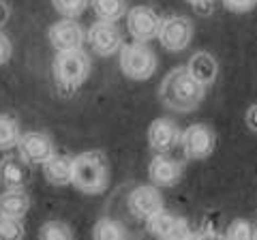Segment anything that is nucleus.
Instances as JSON below:
<instances>
[{
    "label": "nucleus",
    "mask_w": 257,
    "mask_h": 240,
    "mask_svg": "<svg viewBox=\"0 0 257 240\" xmlns=\"http://www.w3.org/2000/svg\"><path fill=\"white\" fill-rule=\"evenodd\" d=\"M206 86L193 77L187 67H176L165 75L159 88V99L163 105L176 111H193L204 101Z\"/></svg>",
    "instance_id": "obj_1"
},
{
    "label": "nucleus",
    "mask_w": 257,
    "mask_h": 240,
    "mask_svg": "<svg viewBox=\"0 0 257 240\" xmlns=\"http://www.w3.org/2000/svg\"><path fill=\"white\" fill-rule=\"evenodd\" d=\"M109 167L105 157L96 150H86L73 157L71 165V185L86 195H99L107 189Z\"/></svg>",
    "instance_id": "obj_2"
},
{
    "label": "nucleus",
    "mask_w": 257,
    "mask_h": 240,
    "mask_svg": "<svg viewBox=\"0 0 257 240\" xmlns=\"http://www.w3.org/2000/svg\"><path fill=\"white\" fill-rule=\"evenodd\" d=\"M52 69H54V79L58 84V90L69 94L77 90L88 79V75H90V58H88V54L82 47L67 50V52H56Z\"/></svg>",
    "instance_id": "obj_3"
},
{
    "label": "nucleus",
    "mask_w": 257,
    "mask_h": 240,
    "mask_svg": "<svg viewBox=\"0 0 257 240\" xmlns=\"http://www.w3.org/2000/svg\"><path fill=\"white\" fill-rule=\"evenodd\" d=\"M120 69L128 79L144 82L155 75L157 71V54L146 43H128L120 47Z\"/></svg>",
    "instance_id": "obj_4"
},
{
    "label": "nucleus",
    "mask_w": 257,
    "mask_h": 240,
    "mask_svg": "<svg viewBox=\"0 0 257 240\" xmlns=\"http://www.w3.org/2000/svg\"><path fill=\"white\" fill-rule=\"evenodd\" d=\"M157 39L167 52H182L193 39V24L184 15H167L159 24Z\"/></svg>",
    "instance_id": "obj_5"
},
{
    "label": "nucleus",
    "mask_w": 257,
    "mask_h": 240,
    "mask_svg": "<svg viewBox=\"0 0 257 240\" xmlns=\"http://www.w3.org/2000/svg\"><path fill=\"white\" fill-rule=\"evenodd\" d=\"M180 146L187 159L204 161L214 153L216 135L208 125H191L180 133Z\"/></svg>",
    "instance_id": "obj_6"
},
{
    "label": "nucleus",
    "mask_w": 257,
    "mask_h": 240,
    "mask_svg": "<svg viewBox=\"0 0 257 240\" xmlns=\"http://www.w3.org/2000/svg\"><path fill=\"white\" fill-rule=\"evenodd\" d=\"M86 41L96 56L107 58V56L120 52V47H122V33H120V28L116 26V22L99 20L88 30Z\"/></svg>",
    "instance_id": "obj_7"
},
{
    "label": "nucleus",
    "mask_w": 257,
    "mask_h": 240,
    "mask_svg": "<svg viewBox=\"0 0 257 240\" xmlns=\"http://www.w3.org/2000/svg\"><path fill=\"white\" fill-rule=\"evenodd\" d=\"M15 148H18V155L28 165H43L47 159L56 153L52 138L50 135H45V133H41V131L22 133L18 144H15Z\"/></svg>",
    "instance_id": "obj_8"
},
{
    "label": "nucleus",
    "mask_w": 257,
    "mask_h": 240,
    "mask_svg": "<svg viewBox=\"0 0 257 240\" xmlns=\"http://www.w3.org/2000/svg\"><path fill=\"white\" fill-rule=\"evenodd\" d=\"M124 18H126L128 35H131L135 41L148 43L157 37L161 18L157 15L155 9H150V7H146V5H138V7H131Z\"/></svg>",
    "instance_id": "obj_9"
},
{
    "label": "nucleus",
    "mask_w": 257,
    "mask_h": 240,
    "mask_svg": "<svg viewBox=\"0 0 257 240\" xmlns=\"http://www.w3.org/2000/svg\"><path fill=\"white\" fill-rule=\"evenodd\" d=\"M126 206H128V210H131V214L135 219L148 221L152 214L163 210L165 202H163L161 191L155 185H140V187H135L131 193H128Z\"/></svg>",
    "instance_id": "obj_10"
},
{
    "label": "nucleus",
    "mask_w": 257,
    "mask_h": 240,
    "mask_svg": "<svg viewBox=\"0 0 257 240\" xmlns=\"http://www.w3.org/2000/svg\"><path fill=\"white\" fill-rule=\"evenodd\" d=\"M47 39L56 52H67V50H77V47L84 45V30L82 26L71 20V18H64L60 22H56L47 30Z\"/></svg>",
    "instance_id": "obj_11"
},
{
    "label": "nucleus",
    "mask_w": 257,
    "mask_h": 240,
    "mask_svg": "<svg viewBox=\"0 0 257 240\" xmlns=\"http://www.w3.org/2000/svg\"><path fill=\"white\" fill-rule=\"evenodd\" d=\"M148 223V231L155 238H170V240H182V238H191V229H189V223L176 217V214L167 212L165 208L159 210L157 214L146 221Z\"/></svg>",
    "instance_id": "obj_12"
},
{
    "label": "nucleus",
    "mask_w": 257,
    "mask_h": 240,
    "mask_svg": "<svg viewBox=\"0 0 257 240\" xmlns=\"http://www.w3.org/2000/svg\"><path fill=\"white\" fill-rule=\"evenodd\" d=\"M148 144L155 153H172L180 144V129L170 118H155L148 127Z\"/></svg>",
    "instance_id": "obj_13"
},
{
    "label": "nucleus",
    "mask_w": 257,
    "mask_h": 240,
    "mask_svg": "<svg viewBox=\"0 0 257 240\" xmlns=\"http://www.w3.org/2000/svg\"><path fill=\"white\" fill-rule=\"evenodd\" d=\"M148 176L155 187H174L182 178V167L165 153H159L148 165Z\"/></svg>",
    "instance_id": "obj_14"
},
{
    "label": "nucleus",
    "mask_w": 257,
    "mask_h": 240,
    "mask_svg": "<svg viewBox=\"0 0 257 240\" xmlns=\"http://www.w3.org/2000/svg\"><path fill=\"white\" fill-rule=\"evenodd\" d=\"M0 180L3 185L9 187H24L30 180V170L28 163L18 155H7L3 161H0Z\"/></svg>",
    "instance_id": "obj_15"
},
{
    "label": "nucleus",
    "mask_w": 257,
    "mask_h": 240,
    "mask_svg": "<svg viewBox=\"0 0 257 240\" xmlns=\"http://www.w3.org/2000/svg\"><path fill=\"white\" fill-rule=\"evenodd\" d=\"M30 210V197L24 187H9L5 193H0V214L15 219H24Z\"/></svg>",
    "instance_id": "obj_16"
},
{
    "label": "nucleus",
    "mask_w": 257,
    "mask_h": 240,
    "mask_svg": "<svg viewBox=\"0 0 257 240\" xmlns=\"http://www.w3.org/2000/svg\"><path fill=\"white\" fill-rule=\"evenodd\" d=\"M187 71L197 79L199 84L210 86L216 79V73H219V62H216V58L212 54L197 52V54H193L191 60L187 62Z\"/></svg>",
    "instance_id": "obj_17"
},
{
    "label": "nucleus",
    "mask_w": 257,
    "mask_h": 240,
    "mask_svg": "<svg viewBox=\"0 0 257 240\" xmlns=\"http://www.w3.org/2000/svg\"><path fill=\"white\" fill-rule=\"evenodd\" d=\"M71 165H73V159L71 157L54 153L43 163V174H45L47 182H52V185H56V187L71 185Z\"/></svg>",
    "instance_id": "obj_18"
},
{
    "label": "nucleus",
    "mask_w": 257,
    "mask_h": 240,
    "mask_svg": "<svg viewBox=\"0 0 257 240\" xmlns=\"http://www.w3.org/2000/svg\"><path fill=\"white\" fill-rule=\"evenodd\" d=\"M90 5L101 20H109V22H118L128 11L126 0H90Z\"/></svg>",
    "instance_id": "obj_19"
},
{
    "label": "nucleus",
    "mask_w": 257,
    "mask_h": 240,
    "mask_svg": "<svg viewBox=\"0 0 257 240\" xmlns=\"http://www.w3.org/2000/svg\"><path fill=\"white\" fill-rule=\"evenodd\" d=\"M20 123L9 114H0V150L7 153V150L15 148V144L20 140Z\"/></svg>",
    "instance_id": "obj_20"
},
{
    "label": "nucleus",
    "mask_w": 257,
    "mask_h": 240,
    "mask_svg": "<svg viewBox=\"0 0 257 240\" xmlns=\"http://www.w3.org/2000/svg\"><path fill=\"white\" fill-rule=\"evenodd\" d=\"M124 236H126V231L114 219H101L92 227V238L96 240H122Z\"/></svg>",
    "instance_id": "obj_21"
},
{
    "label": "nucleus",
    "mask_w": 257,
    "mask_h": 240,
    "mask_svg": "<svg viewBox=\"0 0 257 240\" xmlns=\"http://www.w3.org/2000/svg\"><path fill=\"white\" fill-rule=\"evenodd\" d=\"M88 5H90V0H52V7L56 9V13L71 20L79 18L86 11Z\"/></svg>",
    "instance_id": "obj_22"
},
{
    "label": "nucleus",
    "mask_w": 257,
    "mask_h": 240,
    "mask_svg": "<svg viewBox=\"0 0 257 240\" xmlns=\"http://www.w3.org/2000/svg\"><path fill=\"white\" fill-rule=\"evenodd\" d=\"M71 236H73V231L62 221H47L39 229V238H43V240H71Z\"/></svg>",
    "instance_id": "obj_23"
},
{
    "label": "nucleus",
    "mask_w": 257,
    "mask_h": 240,
    "mask_svg": "<svg viewBox=\"0 0 257 240\" xmlns=\"http://www.w3.org/2000/svg\"><path fill=\"white\" fill-rule=\"evenodd\" d=\"M24 234L26 231H24L22 219L0 214V240H18V238H24Z\"/></svg>",
    "instance_id": "obj_24"
},
{
    "label": "nucleus",
    "mask_w": 257,
    "mask_h": 240,
    "mask_svg": "<svg viewBox=\"0 0 257 240\" xmlns=\"http://www.w3.org/2000/svg\"><path fill=\"white\" fill-rule=\"evenodd\" d=\"M253 227L246 219H234L227 225V231H225V238L231 240H251L253 238Z\"/></svg>",
    "instance_id": "obj_25"
},
{
    "label": "nucleus",
    "mask_w": 257,
    "mask_h": 240,
    "mask_svg": "<svg viewBox=\"0 0 257 240\" xmlns=\"http://www.w3.org/2000/svg\"><path fill=\"white\" fill-rule=\"evenodd\" d=\"M223 5H225V9H229L234 13H244L253 9L257 5V0H223Z\"/></svg>",
    "instance_id": "obj_26"
},
{
    "label": "nucleus",
    "mask_w": 257,
    "mask_h": 240,
    "mask_svg": "<svg viewBox=\"0 0 257 240\" xmlns=\"http://www.w3.org/2000/svg\"><path fill=\"white\" fill-rule=\"evenodd\" d=\"M11 56H13V43L5 33H0V67L7 65L11 60Z\"/></svg>",
    "instance_id": "obj_27"
},
{
    "label": "nucleus",
    "mask_w": 257,
    "mask_h": 240,
    "mask_svg": "<svg viewBox=\"0 0 257 240\" xmlns=\"http://www.w3.org/2000/svg\"><path fill=\"white\" fill-rule=\"evenodd\" d=\"M246 125L251 127L253 131H257V103L246 109Z\"/></svg>",
    "instance_id": "obj_28"
},
{
    "label": "nucleus",
    "mask_w": 257,
    "mask_h": 240,
    "mask_svg": "<svg viewBox=\"0 0 257 240\" xmlns=\"http://www.w3.org/2000/svg\"><path fill=\"white\" fill-rule=\"evenodd\" d=\"M9 15H11V7L5 0H0V26H5L9 22Z\"/></svg>",
    "instance_id": "obj_29"
},
{
    "label": "nucleus",
    "mask_w": 257,
    "mask_h": 240,
    "mask_svg": "<svg viewBox=\"0 0 257 240\" xmlns=\"http://www.w3.org/2000/svg\"><path fill=\"white\" fill-rule=\"evenodd\" d=\"M187 3H189V5H193V7H195V9L199 11V9H208L212 0H187Z\"/></svg>",
    "instance_id": "obj_30"
}]
</instances>
